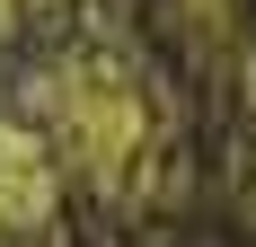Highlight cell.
<instances>
[{"label":"cell","instance_id":"obj_2","mask_svg":"<svg viewBox=\"0 0 256 247\" xmlns=\"http://www.w3.org/2000/svg\"><path fill=\"white\" fill-rule=\"evenodd\" d=\"M53 212V159L26 124H0V238H18Z\"/></svg>","mask_w":256,"mask_h":247},{"label":"cell","instance_id":"obj_1","mask_svg":"<svg viewBox=\"0 0 256 247\" xmlns=\"http://www.w3.org/2000/svg\"><path fill=\"white\" fill-rule=\"evenodd\" d=\"M44 106H53V132H62V150H71V168L98 186V194L132 203V186L150 176V98L132 88L115 62H98V53H80V62H62V71H44Z\"/></svg>","mask_w":256,"mask_h":247}]
</instances>
